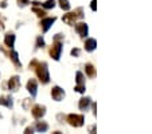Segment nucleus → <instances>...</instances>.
Here are the masks:
<instances>
[{
	"mask_svg": "<svg viewBox=\"0 0 152 134\" xmlns=\"http://www.w3.org/2000/svg\"><path fill=\"white\" fill-rule=\"evenodd\" d=\"M27 91L31 93V96L35 98L37 96V92H38V83L35 79H30L27 81Z\"/></svg>",
	"mask_w": 152,
	"mask_h": 134,
	"instance_id": "nucleus-10",
	"label": "nucleus"
},
{
	"mask_svg": "<svg viewBox=\"0 0 152 134\" xmlns=\"http://www.w3.org/2000/svg\"><path fill=\"white\" fill-rule=\"evenodd\" d=\"M43 8H46V10H51L55 7V0H47V1H45V3L42 4Z\"/></svg>",
	"mask_w": 152,
	"mask_h": 134,
	"instance_id": "nucleus-21",
	"label": "nucleus"
},
{
	"mask_svg": "<svg viewBox=\"0 0 152 134\" xmlns=\"http://www.w3.org/2000/svg\"><path fill=\"white\" fill-rule=\"evenodd\" d=\"M32 12H34V14H37V16H39V18H45V15H46V11H45V10L38 8L37 6L32 7Z\"/></svg>",
	"mask_w": 152,
	"mask_h": 134,
	"instance_id": "nucleus-19",
	"label": "nucleus"
},
{
	"mask_svg": "<svg viewBox=\"0 0 152 134\" xmlns=\"http://www.w3.org/2000/svg\"><path fill=\"white\" fill-rule=\"evenodd\" d=\"M0 106H6L7 108L14 107V102H12L11 96H0Z\"/></svg>",
	"mask_w": 152,
	"mask_h": 134,
	"instance_id": "nucleus-15",
	"label": "nucleus"
},
{
	"mask_svg": "<svg viewBox=\"0 0 152 134\" xmlns=\"http://www.w3.org/2000/svg\"><path fill=\"white\" fill-rule=\"evenodd\" d=\"M72 56H73V57H78V56H80V49H77V47H75V49H73L72 50Z\"/></svg>",
	"mask_w": 152,
	"mask_h": 134,
	"instance_id": "nucleus-26",
	"label": "nucleus"
},
{
	"mask_svg": "<svg viewBox=\"0 0 152 134\" xmlns=\"http://www.w3.org/2000/svg\"><path fill=\"white\" fill-rule=\"evenodd\" d=\"M51 96H53V99L54 100L61 102V100L65 98V91H63L61 87L55 85V87H53V90H51Z\"/></svg>",
	"mask_w": 152,
	"mask_h": 134,
	"instance_id": "nucleus-8",
	"label": "nucleus"
},
{
	"mask_svg": "<svg viewBox=\"0 0 152 134\" xmlns=\"http://www.w3.org/2000/svg\"><path fill=\"white\" fill-rule=\"evenodd\" d=\"M35 129H37V131H39V133H45V131L49 130V125H47L46 122H37Z\"/></svg>",
	"mask_w": 152,
	"mask_h": 134,
	"instance_id": "nucleus-17",
	"label": "nucleus"
},
{
	"mask_svg": "<svg viewBox=\"0 0 152 134\" xmlns=\"http://www.w3.org/2000/svg\"><path fill=\"white\" fill-rule=\"evenodd\" d=\"M74 91H77V92H80V93H83V92H85V91H86L85 84H83V85H75Z\"/></svg>",
	"mask_w": 152,
	"mask_h": 134,
	"instance_id": "nucleus-23",
	"label": "nucleus"
},
{
	"mask_svg": "<svg viewBox=\"0 0 152 134\" xmlns=\"http://www.w3.org/2000/svg\"><path fill=\"white\" fill-rule=\"evenodd\" d=\"M31 114H32V117L37 118V119H40L42 117H45V114H46V107L42 104H37L32 107L31 110Z\"/></svg>",
	"mask_w": 152,
	"mask_h": 134,
	"instance_id": "nucleus-7",
	"label": "nucleus"
},
{
	"mask_svg": "<svg viewBox=\"0 0 152 134\" xmlns=\"http://www.w3.org/2000/svg\"><path fill=\"white\" fill-rule=\"evenodd\" d=\"M67 122L73 127H81L85 122V117L78 115V114H70V115H67Z\"/></svg>",
	"mask_w": 152,
	"mask_h": 134,
	"instance_id": "nucleus-4",
	"label": "nucleus"
},
{
	"mask_svg": "<svg viewBox=\"0 0 152 134\" xmlns=\"http://www.w3.org/2000/svg\"><path fill=\"white\" fill-rule=\"evenodd\" d=\"M62 41H63V34H57L54 37V44L50 47V56L55 61H58L61 58V53H62V49H63Z\"/></svg>",
	"mask_w": 152,
	"mask_h": 134,
	"instance_id": "nucleus-1",
	"label": "nucleus"
},
{
	"mask_svg": "<svg viewBox=\"0 0 152 134\" xmlns=\"http://www.w3.org/2000/svg\"><path fill=\"white\" fill-rule=\"evenodd\" d=\"M78 18H83V10L81 8H77L74 12H69V14H65L62 18V21L65 22L66 24L69 26H74L75 24V21H77Z\"/></svg>",
	"mask_w": 152,
	"mask_h": 134,
	"instance_id": "nucleus-3",
	"label": "nucleus"
},
{
	"mask_svg": "<svg viewBox=\"0 0 152 134\" xmlns=\"http://www.w3.org/2000/svg\"><path fill=\"white\" fill-rule=\"evenodd\" d=\"M90 104H92V99H90L89 96H86V98H81V99H80L78 107H80L81 111H86L88 108H89Z\"/></svg>",
	"mask_w": 152,
	"mask_h": 134,
	"instance_id": "nucleus-12",
	"label": "nucleus"
},
{
	"mask_svg": "<svg viewBox=\"0 0 152 134\" xmlns=\"http://www.w3.org/2000/svg\"><path fill=\"white\" fill-rule=\"evenodd\" d=\"M57 21V18L53 16V18H43L40 21V29H42L43 33H47L50 30V27L54 24V22Z\"/></svg>",
	"mask_w": 152,
	"mask_h": 134,
	"instance_id": "nucleus-5",
	"label": "nucleus"
},
{
	"mask_svg": "<svg viewBox=\"0 0 152 134\" xmlns=\"http://www.w3.org/2000/svg\"><path fill=\"white\" fill-rule=\"evenodd\" d=\"M93 114H97V104H96V103H93Z\"/></svg>",
	"mask_w": 152,
	"mask_h": 134,
	"instance_id": "nucleus-30",
	"label": "nucleus"
},
{
	"mask_svg": "<svg viewBox=\"0 0 152 134\" xmlns=\"http://www.w3.org/2000/svg\"><path fill=\"white\" fill-rule=\"evenodd\" d=\"M37 64H38V61H37V60H32V61L30 62V69H35V67H37Z\"/></svg>",
	"mask_w": 152,
	"mask_h": 134,
	"instance_id": "nucleus-28",
	"label": "nucleus"
},
{
	"mask_svg": "<svg viewBox=\"0 0 152 134\" xmlns=\"http://www.w3.org/2000/svg\"><path fill=\"white\" fill-rule=\"evenodd\" d=\"M4 30V18L0 15V31H3Z\"/></svg>",
	"mask_w": 152,
	"mask_h": 134,
	"instance_id": "nucleus-27",
	"label": "nucleus"
},
{
	"mask_svg": "<svg viewBox=\"0 0 152 134\" xmlns=\"http://www.w3.org/2000/svg\"><path fill=\"white\" fill-rule=\"evenodd\" d=\"M32 131H34V127H27L26 130H24V133H26V134H30V133H32Z\"/></svg>",
	"mask_w": 152,
	"mask_h": 134,
	"instance_id": "nucleus-29",
	"label": "nucleus"
},
{
	"mask_svg": "<svg viewBox=\"0 0 152 134\" xmlns=\"http://www.w3.org/2000/svg\"><path fill=\"white\" fill-rule=\"evenodd\" d=\"M59 7L62 10H65V11H69V10H70L69 0H59Z\"/></svg>",
	"mask_w": 152,
	"mask_h": 134,
	"instance_id": "nucleus-20",
	"label": "nucleus"
},
{
	"mask_svg": "<svg viewBox=\"0 0 152 134\" xmlns=\"http://www.w3.org/2000/svg\"><path fill=\"white\" fill-rule=\"evenodd\" d=\"M7 53V52H6ZM7 56H8L10 58H11V61L15 64V67L18 68V69H20L22 68V62H20V60H19V56H18V53L16 52H14L12 50L11 53H7Z\"/></svg>",
	"mask_w": 152,
	"mask_h": 134,
	"instance_id": "nucleus-13",
	"label": "nucleus"
},
{
	"mask_svg": "<svg viewBox=\"0 0 152 134\" xmlns=\"http://www.w3.org/2000/svg\"><path fill=\"white\" fill-rule=\"evenodd\" d=\"M93 131H96V126H92V127H89V133H93Z\"/></svg>",
	"mask_w": 152,
	"mask_h": 134,
	"instance_id": "nucleus-31",
	"label": "nucleus"
},
{
	"mask_svg": "<svg viewBox=\"0 0 152 134\" xmlns=\"http://www.w3.org/2000/svg\"><path fill=\"white\" fill-rule=\"evenodd\" d=\"M75 81H77V85H83L85 84V77H83L82 72H77L75 73Z\"/></svg>",
	"mask_w": 152,
	"mask_h": 134,
	"instance_id": "nucleus-18",
	"label": "nucleus"
},
{
	"mask_svg": "<svg viewBox=\"0 0 152 134\" xmlns=\"http://www.w3.org/2000/svg\"><path fill=\"white\" fill-rule=\"evenodd\" d=\"M30 3V0H18V6L19 7H26Z\"/></svg>",
	"mask_w": 152,
	"mask_h": 134,
	"instance_id": "nucleus-24",
	"label": "nucleus"
},
{
	"mask_svg": "<svg viewBox=\"0 0 152 134\" xmlns=\"http://www.w3.org/2000/svg\"><path fill=\"white\" fill-rule=\"evenodd\" d=\"M75 31L78 33V35L81 38H86L88 34H89V27H88V24L85 22H80V23L75 24Z\"/></svg>",
	"mask_w": 152,
	"mask_h": 134,
	"instance_id": "nucleus-6",
	"label": "nucleus"
},
{
	"mask_svg": "<svg viewBox=\"0 0 152 134\" xmlns=\"http://www.w3.org/2000/svg\"><path fill=\"white\" fill-rule=\"evenodd\" d=\"M85 72H86V75H88V77H90V79L96 77V75H97L96 68H94V65L93 64H86L85 65Z\"/></svg>",
	"mask_w": 152,
	"mask_h": 134,
	"instance_id": "nucleus-16",
	"label": "nucleus"
},
{
	"mask_svg": "<svg viewBox=\"0 0 152 134\" xmlns=\"http://www.w3.org/2000/svg\"><path fill=\"white\" fill-rule=\"evenodd\" d=\"M35 70H37L38 79L40 80L42 84H47L50 81V73H49V68H47L46 62H38L37 67H35Z\"/></svg>",
	"mask_w": 152,
	"mask_h": 134,
	"instance_id": "nucleus-2",
	"label": "nucleus"
},
{
	"mask_svg": "<svg viewBox=\"0 0 152 134\" xmlns=\"http://www.w3.org/2000/svg\"><path fill=\"white\" fill-rule=\"evenodd\" d=\"M96 47H97V41L94 38H88L85 41V50L86 52H94Z\"/></svg>",
	"mask_w": 152,
	"mask_h": 134,
	"instance_id": "nucleus-11",
	"label": "nucleus"
},
{
	"mask_svg": "<svg viewBox=\"0 0 152 134\" xmlns=\"http://www.w3.org/2000/svg\"><path fill=\"white\" fill-rule=\"evenodd\" d=\"M90 8H92V11L97 10V0H92V1H90Z\"/></svg>",
	"mask_w": 152,
	"mask_h": 134,
	"instance_id": "nucleus-25",
	"label": "nucleus"
},
{
	"mask_svg": "<svg viewBox=\"0 0 152 134\" xmlns=\"http://www.w3.org/2000/svg\"><path fill=\"white\" fill-rule=\"evenodd\" d=\"M37 47H38V49H40V47L43 49V47H45V39H43L42 37H38L37 38Z\"/></svg>",
	"mask_w": 152,
	"mask_h": 134,
	"instance_id": "nucleus-22",
	"label": "nucleus"
},
{
	"mask_svg": "<svg viewBox=\"0 0 152 134\" xmlns=\"http://www.w3.org/2000/svg\"><path fill=\"white\" fill-rule=\"evenodd\" d=\"M4 44L6 46H8L10 49H12L15 45V34L14 33H7L6 37H4Z\"/></svg>",
	"mask_w": 152,
	"mask_h": 134,
	"instance_id": "nucleus-14",
	"label": "nucleus"
},
{
	"mask_svg": "<svg viewBox=\"0 0 152 134\" xmlns=\"http://www.w3.org/2000/svg\"><path fill=\"white\" fill-rule=\"evenodd\" d=\"M20 88V79L19 76H14V77H11L8 81V90L12 91V92H16Z\"/></svg>",
	"mask_w": 152,
	"mask_h": 134,
	"instance_id": "nucleus-9",
	"label": "nucleus"
}]
</instances>
